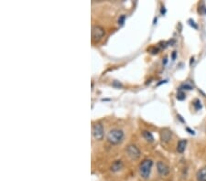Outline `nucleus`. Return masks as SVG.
I'll use <instances>...</instances> for the list:
<instances>
[{
    "label": "nucleus",
    "instance_id": "obj_12",
    "mask_svg": "<svg viewBox=\"0 0 206 181\" xmlns=\"http://www.w3.org/2000/svg\"><path fill=\"white\" fill-rule=\"evenodd\" d=\"M185 98H186L185 93L183 92V90H179L178 93H177V99H178L179 101H183Z\"/></svg>",
    "mask_w": 206,
    "mask_h": 181
},
{
    "label": "nucleus",
    "instance_id": "obj_15",
    "mask_svg": "<svg viewBox=\"0 0 206 181\" xmlns=\"http://www.w3.org/2000/svg\"><path fill=\"white\" fill-rule=\"evenodd\" d=\"M125 15H122V16L119 17V19H118V23H119L120 25H123L124 22H125Z\"/></svg>",
    "mask_w": 206,
    "mask_h": 181
},
{
    "label": "nucleus",
    "instance_id": "obj_6",
    "mask_svg": "<svg viewBox=\"0 0 206 181\" xmlns=\"http://www.w3.org/2000/svg\"><path fill=\"white\" fill-rule=\"evenodd\" d=\"M157 170H158V173L161 177H166L170 174V167L168 165H166L162 161H159L157 163Z\"/></svg>",
    "mask_w": 206,
    "mask_h": 181
},
{
    "label": "nucleus",
    "instance_id": "obj_2",
    "mask_svg": "<svg viewBox=\"0 0 206 181\" xmlns=\"http://www.w3.org/2000/svg\"><path fill=\"white\" fill-rule=\"evenodd\" d=\"M152 167H153V161L151 159L143 160L141 164L139 165V167L140 176L145 179L149 178V177L150 176V173H151Z\"/></svg>",
    "mask_w": 206,
    "mask_h": 181
},
{
    "label": "nucleus",
    "instance_id": "obj_11",
    "mask_svg": "<svg viewBox=\"0 0 206 181\" xmlns=\"http://www.w3.org/2000/svg\"><path fill=\"white\" fill-rule=\"evenodd\" d=\"M142 135L147 141H148V142H149V143L154 142V136L152 135V134L150 132H149V131H143Z\"/></svg>",
    "mask_w": 206,
    "mask_h": 181
},
{
    "label": "nucleus",
    "instance_id": "obj_7",
    "mask_svg": "<svg viewBox=\"0 0 206 181\" xmlns=\"http://www.w3.org/2000/svg\"><path fill=\"white\" fill-rule=\"evenodd\" d=\"M160 138L162 140V142L164 143H169L170 141L171 140L172 138V133L171 131L169 130V129H162L161 132H160Z\"/></svg>",
    "mask_w": 206,
    "mask_h": 181
},
{
    "label": "nucleus",
    "instance_id": "obj_10",
    "mask_svg": "<svg viewBox=\"0 0 206 181\" xmlns=\"http://www.w3.org/2000/svg\"><path fill=\"white\" fill-rule=\"evenodd\" d=\"M122 168H123V163H122V161H120V160L115 161V162L111 166V170L113 171V172H117V171L121 170Z\"/></svg>",
    "mask_w": 206,
    "mask_h": 181
},
{
    "label": "nucleus",
    "instance_id": "obj_9",
    "mask_svg": "<svg viewBox=\"0 0 206 181\" xmlns=\"http://www.w3.org/2000/svg\"><path fill=\"white\" fill-rule=\"evenodd\" d=\"M186 146H187V140H186V139L180 140L178 145H177V151L179 153L182 154L185 151V149H186Z\"/></svg>",
    "mask_w": 206,
    "mask_h": 181
},
{
    "label": "nucleus",
    "instance_id": "obj_16",
    "mask_svg": "<svg viewBox=\"0 0 206 181\" xmlns=\"http://www.w3.org/2000/svg\"><path fill=\"white\" fill-rule=\"evenodd\" d=\"M189 22H190L189 24H190L191 26H192L194 28H198V27H197V25H195V24H194V21H193V20L190 19V20H189Z\"/></svg>",
    "mask_w": 206,
    "mask_h": 181
},
{
    "label": "nucleus",
    "instance_id": "obj_13",
    "mask_svg": "<svg viewBox=\"0 0 206 181\" xmlns=\"http://www.w3.org/2000/svg\"><path fill=\"white\" fill-rule=\"evenodd\" d=\"M193 106L195 108V110H201L202 109V104H201V101L198 100V99H196L194 102H193Z\"/></svg>",
    "mask_w": 206,
    "mask_h": 181
},
{
    "label": "nucleus",
    "instance_id": "obj_1",
    "mask_svg": "<svg viewBox=\"0 0 206 181\" xmlns=\"http://www.w3.org/2000/svg\"><path fill=\"white\" fill-rule=\"evenodd\" d=\"M125 134L121 129H112L107 134V140L112 145H118L123 142Z\"/></svg>",
    "mask_w": 206,
    "mask_h": 181
},
{
    "label": "nucleus",
    "instance_id": "obj_14",
    "mask_svg": "<svg viewBox=\"0 0 206 181\" xmlns=\"http://www.w3.org/2000/svg\"><path fill=\"white\" fill-rule=\"evenodd\" d=\"M192 89V87L191 86V85H189V84H187V83H185V84H182L181 87H180V89L179 90H191Z\"/></svg>",
    "mask_w": 206,
    "mask_h": 181
},
{
    "label": "nucleus",
    "instance_id": "obj_17",
    "mask_svg": "<svg viewBox=\"0 0 206 181\" xmlns=\"http://www.w3.org/2000/svg\"><path fill=\"white\" fill-rule=\"evenodd\" d=\"M187 131H189V132H190V134H191V135H194V131H191V130H190L189 128H187Z\"/></svg>",
    "mask_w": 206,
    "mask_h": 181
},
{
    "label": "nucleus",
    "instance_id": "obj_8",
    "mask_svg": "<svg viewBox=\"0 0 206 181\" xmlns=\"http://www.w3.org/2000/svg\"><path fill=\"white\" fill-rule=\"evenodd\" d=\"M196 177H197L198 181H206V167H203L198 170Z\"/></svg>",
    "mask_w": 206,
    "mask_h": 181
},
{
    "label": "nucleus",
    "instance_id": "obj_5",
    "mask_svg": "<svg viewBox=\"0 0 206 181\" xmlns=\"http://www.w3.org/2000/svg\"><path fill=\"white\" fill-rule=\"evenodd\" d=\"M92 133H93V136L96 139V140H102L104 138V127L101 124L96 123L93 125V129H92Z\"/></svg>",
    "mask_w": 206,
    "mask_h": 181
},
{
    "label": "nucleus",
    "instance_id": "obj_3",
    "mask_svg": "<svg viewBox=\"0 0 206 181\" xmlns=\"http://www.w3.org/2000/svg\"><path fill=\"white\" fill-rule=\"evenodd\" d=\"M104 29L103 27L95 25L92 28V39L93 41H99L104 36Z\"/></svg>",
    "mask_w": 206,
    "mask_h": 181
},
{
    "label": "nucleus",
    "instance_id": "obj_18",
    "mask_svg": "<svg viewBox=\"0 0 206 181\" xmlns=\"http://www.w3.org/2000/svg\"><path fill=\"white\" fill-rule=\"evenodd\" d=\"M175 58H176V51H173V54H172V59H175Z\"/></svg>",
    "mask_w": 206,
    "mask_h": 181
},
{
    "label": "nucleus",
    "instance_id": "obj_4",
    "mask_svg": "<svg viewBox=\"0 0 206 181\" xmlns=\"http://www.w3.org/2000/svg\"><path fill=\"white\" fill-rule=\"evenodd\" d=\"M126 154L133 160L139 159L140 157V156H141L140 150L137 148L135 145H129L128 146L126 147Z\"/></svg>",
    "mask_w": 206,
    "mask_h": 181
}]
</instances>
